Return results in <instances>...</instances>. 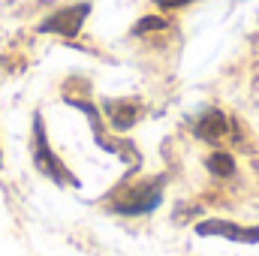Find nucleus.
<instances>
[{"label": "nucleus", "mask_w": 259, "mask_h": 256, "mask_svg": "<svg viewBox=\"0 0 259 256\" xmlns=\"http://www.w3.org/2000/svg\"><path fill=\"white\" fill-rule=\"evenodd\" d=\"M103 109H106V115H109L112 127L118 130V133H127V130L136 124L139 112H142L136 100H106V103H103Z\"/></svg>", "instance_id": "20e7f679"}, {"label": "nucleus", "mask_w": 259, "mask_h": 256, "mask_svg": "<svg viewBox=\"0 0 259 256\" xmlns=\"http://www.w3.org/2000/svg\"><path fill=\"white\" fill-rule=\"evenodd\" d=\"M199 232H202V235L217 232V235H229V238H238V241H259V229H238V226H229V223H220V220L202 223Z\"/></svg>", "instance_id": "423d86ee"}, {"label": "nucleus", "mask_w": 259, "mask_h": 256, "mask_svg": "<svg viewBox=\"0 0 259 256\" xmlns=\"http://www.w3.org/2000/svg\"><path fill=\"white\" fill-rule=\"evenodd\" d=\"M226 133H229V121H226V115L217 112V109H208V112L196 121V136L205 139V142H217V139H223Z\"/></svg>", "instance_id": "39448f33"}, {"label": "nucleus", "mask_w": 259, "mask_h": 256, "mask_svg": "<svg viewBox=\"0 0 259 256\" xmlns=\"http://www.w3.org/2000/svg\"><path fill=\"white\" fill-rule=\"evenodd\" d=\"M154 3H160L163 9H178V6H187L190 0H154Z\"/></svg>", "instance_id": "1a4fd4ad"}, {"label": "nucleus", "mask_w": 259, "mask_h": 256, "mask_svg": "<svg viewBox=\"0 0 259 256\" xmlns=\"http://www.w3.org/2000/svg\"><path fill=\"white\" fill-rule=\"evenodd\" d=\"M160 184L163 181H154V184H142V187H133L127 190L118 202H115V211L121 214H148L160 205Z\"/></svg>", "instance_id": "7ed1b4c3"}, {"label": "nucleus", "mask_w": 259, "mask_h": 256, "mask_svg": "<svg viewBox=\"0 0 259 256\" xmlns=\"http://www.w3.org/2000/svg\"><path fill=\"white\" fill-rule=\"evenodd\" d=\"M151 30H166V21L163 18H142L136 24V33H151Z\"/></svg>", "instance_id": "6e6552de"}, {"label": "nucleus", "mask_w": 259, "mask_h": 256, "mask_svg": "<svg viewBox=\"0 0 259 256\" xmlns=\"http://www.w3.org/2000/svg\"><path fill=\"white\" fill-rule=\"evenodd\" d=\"M0 163H3V157H0Z\"/></svg>", "instance_id": "9d476101"}, {"label": "nucleus", "mask_w": 259, "mask_h": 256, "mask_svg": "<svg viewBox=\"0 0 259 256\" xmlns=\"http://www.w3.org/2000/svg\"><path fill=\"white\" fill-rule=\"evenodd\" d=\"M33 160H36L39 172H46V175L55 178L58 184L72 181V175L64 169V163H61V160L52 154V148H49V139H46V133H42V118H39V115H33Z\"/></svg>", "instance_id": "f257e3e1"}, {"label": "nucleus", "mask_w": 259, "mask_h": 256, "mask_svg": "<svg viewBox=\"0 0 259 256\" xmlns=\"http://www.w3.org/2000/svg\"><path fill=\"white\" fill-rule=\"evenodd\" d=\"M208 169H211L214 175L226 178V175H232V172H235V160H232L226 151H214V154L208 157Z\"/></svg>", "instance_id": "0eeeda50"}, {"label": "nucleus", "mask_w": 259, "mask_h": 256, "mask_svg": "<svg viewBox=\"0 0 259 256\" xmlns=\"http://www.w3.org/2000/svg\"><path fill=\"white\" fill-rule=\"evenodd\" d=\"M91 15V6L88 3H75V6H64L58 9L55 15H49L42 24H39V33H58V36H75L84 24V18Z\"/></svg>", "instance_id": "f03ea898"}]
</instances>
